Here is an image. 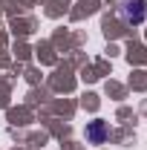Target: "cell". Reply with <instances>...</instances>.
Wrapping results in <instances>:
<instances>
[{
	"label": "cell",
	"mask_w": 147,
	"mask_h": 150,
	"mask_svg": "<svg viewBox=\"0 0 147 150\" xmlns=\"http://www.w3.org/2000/svg\"><path fill=\"white\" fill-rule=\"evenodd\" d=\"M147 18V3L144 0H127L121 6V20L124 23H141Z\"/></svg>",
	"instance_id": "obj_1"
},
{
	"label": "cell",
	"mask_w": 147,
	"mask_h": 150,
	"mask_svg": "<svg viewBox=\"0 0 147 150\" xmlns=\"http://www.w3.org/2000/svg\"><path fill=\"white\" fill-rule=\"evenodd\" d=\"M84 136H87L90 144H104L110 139V124L107 121H90L87 130H84Z\"/></svg>",
	"instance_id": "obj_2"
}]
</instances>
